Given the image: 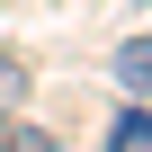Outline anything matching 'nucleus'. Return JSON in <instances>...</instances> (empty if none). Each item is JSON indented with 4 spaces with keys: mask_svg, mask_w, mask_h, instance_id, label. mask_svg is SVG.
<instances>
[{
    "mask_svg": "<svg viewBox=\"0 0 152 152\" xmlns=\"http://www.w3.org/2000/svg\"><path fill=\"white\" fill-rule=\"evenodd\" d=\"M116 81L125 90H152V36H125L116 45Z\"/></svg>",
    "mask_w": 152,
    "mask_h": 152,
    "instance_id": "obj_2",
    "label": "nucleus"
},
{
    "mask_svg": "<svg viewBox=\"0 0 152 152\" xmlns=\"http://www.w3.org/2000/svg\"><path fill=\"white\" fill-rule=\"evenodd\" d=\"M18 99H27V63H18V54H0V107H18Z\"/></svg>",
    "mask_w": 152,
    "mask_h": 152,
    "instance_id": "obj_4",
    "label": "nucleus"
},
{
    "mask_svg": "<svg viewBox=\"0 0 152 152\" xmlns=\"http://www.w3.org/2000/svg\"><path fill=\"white\" fill-rule=\"evenodd\" d=\"M107 152H152V107H116V125H107Z\"/></svg>",
    "mask_w": 152,
    "mask_h": 152,
    "instance_id": "obj_1",
    "label": "nucleus"
},
{
    "mask_svg": "<svg viewBox=\"0 0 152 152\" xmlns=\"http://www.w3.org/2000/svg\"><path fill=\"white\" fill-rule=\"evenodd\" d=\"M0 152H54V134H36V125H18V116H0Z\"/></svg>",
    "mask_w": 152,
    "mask_h": 152,
    "instance_id": "obj_3",
    "label": "nucleus"
}]
</instances>
